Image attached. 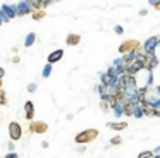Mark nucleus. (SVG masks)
Returning a JSON list of instances; mask_svg holds the SVG:
<instances>
[{
  "label": "nucleus",
  "instance_id": "nucleus-1",
  "mask_svg": "<svg viewBox=\"0 0 160 158\" xmlns=\"http://www.w3.org/2000/svg\"><path fill=\"white\" fill-rule=\"evenodd\" d=\"M97 137H98V129L91 127V129H84V131H81V132H78L76 137H74V141H76L78 144H88V143H91V141H95Z\"/></svg>",
  "mask_w": 160,
  "mask_h": 158
},
{
  "label": "nucleus",
  "instance_id": "nucleus-2",
  "mask_svg": "<svg viewBox=\"0 0 160 158\" xmlns=\"http://www.w3.org/2000/svg\"><path fill=\"white\" fill-rule=\"evenodd\" d=\"M7 132H9V137H11V141H19L22 137V127H21V124L19 122H11L9 124V129H7Z\"/></svg>",
  "mask_w": 160,
  "mask_h": 158
},
{
  "label": "nucleus",
  "instance_id": "nucleus-3",
  "mask_svg": "<svg viewBox=\"0 0 160 158\" xmlns=\"http://www.w3.org/2000/svg\"><path fill=\"white\" fill-rule=\"evenodd\" d=\"M28 131L33 134H45L47 131H48V124L42 122V120H33V122H29Z\"/></svg>",
  "mask_w": 160,
  "mask_h": 158
},
{
  "label": "nucleus",
  "instance_id": "nucleus-4",
  "mask_svg": "<svg viewBox=\"0 0 160 158\" xmlns=\"http://www.w3.org/2000/svg\"><path fill=\"white\" fill-rule=\"evenodd\" d=\"M24 119L28 120V122H33V120H35V103L29 101V100L24 103Z\"/></svg>",
  "mask_w": 160,
  "mask_h": 158
},
{
  "label": "nucleus",
  "instance_id": "nucleus-5",
  "mask_svg": "<svg viewBox=\"0 0 160 158\" xmlns=\"http://www.w3.org/2000/svg\"><path fill=\"white\" fill-rule=\"evenodd\" d=\"M134 48H138V43H136V41H126V43L121 45V52H122V53H131V52H136Z\"/></svg>",
  "mask_w": 160,
  "mask_h": 158
},
{
  "label": "nucleus",
  "instance_id": "nucleus-6",
  "mask_svg": "<svg viewBox=\"0 0 160 158\" xmlns=\"http://www.w3.org/2000/svg\"><path fill=\"white\" fill-rule=\"evenodd\" d=\"M0 12L4 14L5 19H12L14 16H18V10H16V7H9V5H5L4 9L0 10Z\"/></svg>",
  "mask_w": 160,
  "mask_h": 158
},
{
  "label": "nucleus",
  "instance_id": "nucleus-7",
  "mask_svg": "<svg viewBox=\"0 0 160 158\" xmlns=\"http://www.w3.org/2000/svg\"><path fill=\"white\" fill-rule=\"evenodd\" d=\"M62 57H64V50H55V52H52V53L48 55V64H55V62H59Z\"/></svg>",
  "mask_w": 160,
  "mask_h": 158
},
{
  "label": "nucleus",
  "instance_id": "nucleus-8",
  "mask_svg": "<svg viewBox=\"0 0 160 158\" xmlns=\"http://www.w3.org/2000/svg\"><path fill=\"white\" fill-rule=\"evenodd\" d=\"M16 10H18V16H26V14L33 12V10L29 9L28 2H22V3H19V5L16 7Z\"/></svg>",
  "mask_w": 160,
  "mask_h": 158
},
{
  "label": "nucleus",
  "instance_id": "nucleus-9",
  "mask_svg": "<svg viewBox=\"0 0 160 158\" xmlns=\"http://www.w3.org/2000/svg\"><path fill=\"white\" fill-rule=\"evenodd\" d=\"M107 127L112 131H124L126 127H128V122H124V120H122V122H108Z\"/></svg>",
  "mask_w": 160,
  "mask_h": 158
},
{
  "label": "nucleus",
  "instance_id": "nucleus-10",
  "mask_svg": "<svg viewBox=\"0 0 160 158\" xmlns=\"http://www.w3.org/2000/svg\"><path fill=\"white\" fill-rule=\"evenodd\" d=\"M79 41H81V36H79V34H74V33L69 34V36L66 38V43L69 45V47H76Z\"/></svg>",
  "mask_w": 160,
  "mask_h": 158
},
{
  "label": "nucleus",
  "instance_id": "nucleus-11",
  "mask_svg": "<svg viewBox=\"0 0 160 158\" xmlns=\"http://www.w3.org/2000/svg\"><path fill=\"white\" fill-rule=\"evenodd\" d=\"M35 41H36V34L35 33H29L28 36H26V40H24V45H26V47H31Z\"/></svg>",
  "mask_w": 160,
  "mask_h": 158
},
{
  "label": "nucleus",
  "instance_id": "nucleus-12",
  "mask_svg": "<svg viewBox=\"0 0 160 158\" xmlns=\"http://www.w3.org/2000/svg\"><path fill=\"white\" fill-rule=\"evenodd\" d=\"M31 16H33V19L35 21H40V19H43L45 17V10H35V12H31Z\"/></svg>",
  "mask_w": 160,
  "mask_h": 158
},
{
  "label": "nucleus",
  "instance_id": "nucleus-13",
  "mask_svg": "<svg viewBox=\"0 0 160 158\" xmlns=\"http://www.w3.org/2000/svg\"><path fill=\"white\" fill-rule=\"evenodd\" d=\"M50 74H52V64H47L42 71V77H48Z\"/></svg>",
  "mask_w": 160,
  "mask_h": 158
},
{
  "label": "nucleus",
  "instance_id": "nucleus-14",
  "mask_svg": "<svg viewBox=\"0 0 160 158\" xmlns=\"http://www.w3.org/2000/svg\"><path fill=\"white\" fill-rule=\"evenodd\" d=\"M7 101H9V100H7V93H5L4 89H0V105H2V106L7 105Z\"/></svg>",
  "mask_w": 160,
  "mask_h": 158
},
{
  "label": "nucleus",
  "instance_id": "nucleus-15",
  "mask_svg": "<svg viewBox=\"0 0 160 158\" xmlns=\"http://www.w3.org/2000/svg\"><path fill=\"white\" fill-rule=\"evenodd\" d=\"M100 108L103 110V112H108V110H110L112 106H110V103H108L107 100H102V101H100Z\"/></svg>",
  "mask_w": 160,
  "mask_h": 158
},
{
  "label": "nucleus",
  "instance_id": "nucleus-16",
  "mask_svg": "<svg viewBox=\"0 0 160 158\" xmlns=\"http://www.w3.org/2000/svg\"><path fill=\"white\" fill-rule=\"evenodd\" d=\"M121 143H122L121 136H114V137H112V139H110V144H112V146H119V144H121Z\"/></svg>",
  "mask_w": 160,
  "mask_h": 158
},
{
  "label": "nucleus",
  "instance_id": "nucleus-17",
  "mask_svg": "<svg viewBox=\"0 0 160 158\" xmlns=\"http://www.w3.org/2000/svg\"><path fill=\"white\" fill-rule=\"evenodd\" d=\"M155 156V153L153 151H145V153H139L138 158H153Z\"/></svg>",
  "mask_w": 160,
  "mask_h": 158
},
{
  "label": "nucleus",
  "instance_id": "nucleus-18",
  "mask_svg": "<svg viewBox=\"0 0 160 158\" xmlns=\"http://www.w3.org/2000/svg\"><path fill=\"white\" fill-rule=\"evenodd\" d=\"M36 91V82H31V84H28V93H35Z\"/></svg>",
  "mask_w": 160,
  "mask_h": 158
},
{
  "label": "nucleus",
  "instance_id": "nucleus-19",
  "mask_svg": "<svg viewBox=\"0 0 160 158\" xmlns=\"http://www.w3.org/2000/svg\"><path fill=\"white\" fill-rule=\"evenodd\" d=\"M5 146H7V150H9V153H12V151H14V141H9L7 144H5Z\"/></svg>",
  "mask_w": 160,
  "mask_h": 158
},
{
  "label": "nucleus",
  "instance_id": "nucleus-20",
  "mask_svg": "<svg viewBox=\"0 0 160 158\" xmlns=\"http://www.w3.org/2000/svg\"><path fill=\"white\" fill-rule=\"evenodd\" d=\"M4 158H19V155L16 153V151H12V153H7V155H5Z\"/></svg>",
  "mask_w": 160,
  "mask_h": 158
},
{
  "label": "nucleus",
  "instance_id": "nucleus-21",
  "mask_svg": "<svg viewBox=\"0 0 160 158\" xmlns=\"http://www.w3.org/2000/svg\"><path fill=\"white\" fill-rule=\"evenodd\" d=\"M150 3H152V5H158V3H160V0H150Z\"/></svg>",
  "mask_w": 160,
  "mask_h": 158
},
{
  "label": "nucleus",
  "instance_id": "nucleus-22",
  "mask_svg": "<svg viewBox=\"0 0 160 158\" xmlns=\"http://www.w3.org/2000/svg\"><path fill=\"white\" fill-rule=\"evenodd\" d=\"M115 33L121 34V33H122V27H121V26H117V27H115Z\"/></svg>",
  "mask_w": 160,
  "mask_h": 158
},
{
  "label": "nucleus",
  "instance_id": "nucleus-23",
  "mask_svg": "<svg viewBox=\"0 0 160 158\" xmlns=\"http://www.w3.org/2000/svg\"><path fill=\"white\" fill-rule=\"evenodd\" d=\"M42 148H48V141H43V143H42Z\"/></svg>",
  "mask_w": 160,
  "mask_h": 158
},
{
  "label": "nucleus",
  "instance_id": "nucleus-24",
  "mask_svg": "<svg viewBox=\"0 0 160 158\" xmlns=\"http://www.w3.org/2000/svg\"><path fill=\"white\" fill-rule=\"evenodd\" d=\"M4 74H5V71H4V67H0V77H4Z\"/></svg>",
  "mask_w": 160,
  "mask_h": 158
},
{
  "label": "nucleus",
  "instance_id": "nucleus-25",
  "mask_svg": "<svg viewBox=\"0 0 160 158\" xmlns=\"http://www.w3.org/2000/svg\"><path fill=\"white\" fill-rule=\"evenodd\" d=\"M4 19H5V17H4V14H2V12H0V24H2V22H4Z\"/></svg>",
  "mask_w": 160,
  "mask_h": 158
},
{
  "label": "nucleus",
  "instance_id": "nucleus-26",
  "mask_svg": "<svg viewBox=\"0 0 160 158\" xmlns=\"http://www.w3.org/2000/svg\"><path fill=\"white\" fill-rule=\"evenodd\" d=\"M0 89H2V77H0Z\"/></svg>",
  "mask_w": 160,
  "mask_h": 158
},
{
  "label": "nucleus",
  "instance_id": "nucleus-27",
  "mask_svg": "<svg viewBox=\"0 0 160 158\" xmlns=\"http://www.w3.org/2000/svg\"><path fill=\"white\" fill-rule=\"evenodd\" d=\"M0 122H2V115H0Z\"/></svg>",
  "mask_w": 160,
  "mask_h": 158
}]
</instances>
